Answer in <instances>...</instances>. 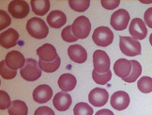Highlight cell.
<instances>
[{
	"label": "cell",
	"mask_w": 152,
	"mask_h": 115,
	"mask_svg": "<svg viewBox=\"0 0 152 115\" xmlns=\"http://www.w3.org/2000/svg\"><path fill=\"white\" fill-rule=\"evenodd\" d=\"M33 99L35 102L39 103V104H43V103L48 102L53 96V90L50 86L42 84L38 86L33 91Z\"/></svg>",
	"instance_id": "obj_13"
},
{
	"label": "cell",
	"mask_w": 152,
	"mask_h": 115,
	"mask_svg": "<svg viewBox=\"0 0 152 115\" xmlns=\"http://www.w3.org/2000/svg\"><path fill=\"white\" fill-rule=\"evenodd\" d=\"M109 94L108 91L105 89L102 88H95L88 94V101L94 107H102L108 102Z\"/></svg>",
	"instance_id": "obj_10"
},
{
	"label": "cell",
	"mask_w": 152,
	"mask_h": 115,
	"mask_svg": "<svg viewBox=\"0 0 152 115\" xmlns=\"http://www.w3.org/2000/svg\"><path fill=\"white\" fill-rule=\"evenodd\" d=\"M129 32L134 40L138 41V40H144L147 37L148 28L142 19L134 18L132 20L131 25L129 27Z\"/></svg>",
	"instance_id": "obj_9"
},
{
	"label": "cell",
	"mask_w": 152,
	"mask_h": 115,
	"mask_svg": "<svg viewBox=\"0 0 152 115\" xmlns=\"http://www.w3.org/2000/svg\"><path fill=\"white\" fill-rule=\"evenodd\" d=\"M74 115H93V108L85 102L77 103L73 108Z\"/></svg>",
	"instance_id": "obj_27"
},
{
	"label": "cell",
	"mask_w": 152,
	"mask_h": 115,
	"mask_svg": "<svg viewBox=\"0 0 152 115\" xmlns=\"http://www.w3.org/2000/svg\"><path fill=\"white\" fill-rule=\"evenodd\" d=\"M28 108L26 104L22 100H14L11 102V105L9 108L10 115H27Z\"/></svg>",
	"instance_id": "obj_22"
},
{
	"label": "cell",
	"mask_w": 152,
	"mask_h": 115,
	"mask_svg": "<svg viewBox=\"0 0 152 115\" xmlns=\"http://www.w3.org/2000/svg\"><path fill=\"white\" fill-rule=\"evenodd\" d=\"M11 105L10 95L5 91H0V108L2 111L7 110Z\"/></svg>",
	"instance_id": "obj_31"
},
{
	"label": "cell",
	"mask_w": 152,
	"mask_h": 115,
	"mask_svg": "<svg viewBox=\"0 0 152 115\" xmlns=\"http://www.w3.org/2000/svg\"><path fill=\"white\" fill-rule=\"evenodd\" d=\"M72 103V97L66 91H59L57 93L54 99H53V104L58 111H65L69 110Z\"/></svg>",
	"instance_id": "obj_15"
},
{
	"label": "cell",
	"mask_w": 152,
	"mask_h": 115,
	"mask_svg": "<svg viewBox=\"0 0 152 115\" xmlns=\"http://www.w3.org/2000/svg\"><path fill=\"white\" fill-rule=\"evenodd\" d=\"M92 77H93V80H94L97 84L104 85L110 81L111 77H112V73H111V71H108L107 73L101 74V73H98L95 70H93Z\"/></svg>",
	"instance_id": "obj_28"
},
{
	"label": "cell",
	"mask_w": 152,
	"mask_h": 115,
	"mask_svg": "<svg viewBox=\"0 0 152 115\" xmlns=\"http://www.w3.org/2000/svg\"><path fill=\"white\" fill-rule=\"evenodd\" d=\"M119 47L121 52L128 57H135L141 54V43L131 37L120 36Z\"/></svg>",
	"instance_id": "obj_3"
},
{
	"label": "cell",
	"mask_w": 152,
	"mask_h": 115,
	"mask_svg": "<svg viewBox=\"0 0 152 115\" xmlns=\"http://www.w3.org/2000/svg\"><path fill=\"white\" fill-rule=\"evenodd\" d=\"M34 115H56V114L54 111L48 107H40L35 111Z\"/></svg>",
	"instance_id": "obj_34"
},
{
	"label": "cell",
	"mask_w": 152,
	"mask_h": 115,
	"mask_svg": "<svg viewBox=\"0 0 152 115\" xmlns=\"http://www.w3.org/2000/svg\"><path fill=\"white\" fill-rule=\"evenodd\" d=\"M68 55L69 59L76 63H84L87 59L86 50L79 44L71 45L68 48Z\"/></svg>",
	"instance_id": "obj_17"
},
{
	"label": "cell",
	"mask_w": 152,
	"mask_h": 115,
	"mask_svg": "<svg viewBox=\"0 0 152 115\" xmlns=\"http://www.w3.org/2000/svg\"><path fill=\"white\" fill-rule=\"evenodd\" d=\"M149 43H150L151 46H152V33H151V35H150V37H149Z\"/></svg>",
	"instance_id": "obj_37"
},
{
	"label": "cell",
	"mask_w": 152,
	"mask_h": 115,
	"mask_svg": "<svg viewBox=\"0 0 152 115\" xmlns=\"http://www.w3.org/2000/svg\"><path fill=\"white\" fill-rule=\"evenodd\" d=\"M30 4L33 13L39 16L45 15L50 10L49 0H31Z\"/></svg>",
	"instance_id": "obj_21"
},
{
	"label": "cell",
	"mask_w": 152,
	"mask_h": 115,
	"mask_svg": "<svg viewBox=\"0 0 152 115\" xmlns=\"http://www.w3.org/2000/svg\"><path fill=\"white\" fill-rule=\"evenodd\" d=\"M61 37L66 43H73L77 41V38L74 36V34L72 32V26L66 27L61 32Z\"/></svg>",
	"instance_id": "obj_30"
},
{
	"label": "cell",
	"mask_w": 152,
	"mask_h": 115,
	"mask_svg": "<svg viewBox=\"0 0 152 115\" xmlns=\"http://www.w3.org/2000/svg\"><path fill=\"white\" fill-rule=\"evenodd\" d=\"M66 14L61 10H53L47 16L48 25L53 28H60L66 24Z\"/></svg>",
	"instance_id": "obj_19"
},
{
	"label": "cell",
	"mask_w": 152,
	"mask_h": 115,
	"mask_svg": "<svg viewBox=\"0 0 152 115\" xmlns=\"http://www.w3.org/2000/svg\"><path fill=\"white\" fill-rule=\"evenodd\" d=\"M69 5L73 10L78 13H84L89 8V0H69Z\"/></svg>",
	"instance_id": "obj_25"
},
{
	"label": "cell",
	"mask_w": 152,
	"mask_h": 115,
	"mask_svg": "<svg viewBox=\"0 0 152 115\" xmlns=\"http://www.w3.org/2000/svg\"><path fill=\"white\" fill-rule=\"evenodd\" d=\"M72 32L77 39H86L89 35L91 30V24L88 18L86 16H79L76 18L72 25Z\"/></svg>",
	"instance_id": "obj_5"
},
{
	"label": "cell",
	"mask_w": 152,
	"mask_h": 115,
	"mask_svg": "<svg viewBox=\"0 0 152 115\" xmlns=\"http://www.w3.org/2000/svg\"><path fill=\"white\" fill-rule=\"evenodd\" d=\"M26 59L19 51L12 50L6 55L5 62L10 69L12 70H17V69H22L26 64Z\"/></svg>",
	"instance_id": "obj_11"
},
{
	"label": "cell",
	"mask_w": 152,
	"mask_h": 115,
	"mask_svg": "<svg viewBox=\"0 0 152 115\" xmlns=\"http://www.w3.org/2000/svg\"><path fill=\"white\" fill-rule=\"evenodd\" d=\"M144 22L148 27L152 28V8H149L145 10L144 14Z\"/></svg>",
	"instance_id": "obj_35"
},
{
	"label": "cell",
	"mask_w": 152,
	"mask_h": 115,
	"mask_svg": "<svg viewBox=\"0 0 152 115\" xmlns=\"http://www.w3.org/2000/svg\"><path fill=\"white\" fill-rule=\"evenodd\" d=\"M138 90L143 94H149L152 91V78L149 77H143L137 82Z\"/></svg>",
	"instance_id": "obj_26"
},
{
	"label": "cell",
	"mask_w": 152,
	"mask_h": 115,
	"mask_svg": "<svg viewBox=\"0 0 152 115\" xmlns=\"http://www.w3.org/2000/svg\"><path fill=\"white\" fill-rule=\"evenodd\" d=\"M37 55L39 58V60H42L44 62H51L58 57L55 46L50 43H44L39 47L37 49Z\"/></svg>",
	"instance_id": "obj_16"
},
{
	"label": "cell",
	"mask_w": 152,
	"mask_h": 115,
	"mask_svg": "<svg viewBox=\"0 0 152 115\" xmlns=\"http://www.w3.org/2000/svg\"><path fill=\"white\" fill-rule=\"evenodd\" d=\"M132 66L131 60H128L126 59H119L114 64V71L115 76L122 79L129 77V74L132 72Z\"/></svg>",
	"instance_id": "obj_18"
},
{
	"label": "cell",
	"mask_w": 152,
	"mask_h": 115,
	"mask_svg": "<svg viewBox=\"0 0 152 115\" xmlns=\"http://www.w3.org/2000/svg\"><path fill=\"white\" fill-rule=\"evenodd\" d=\"M102 6L106 10H114L115 8H118L120 1L119 0H102L101 1Z\"/></svg>",
	"instance_id": "obj_33"
},
{
	"label": "cell",
	"mask_w": 152,
	"mask_h": 115,
	"mask_svg": "<svg viewBox=\"0 0 152 115\" xmlns=\"http://www.w3.org/2000/svg\"><path fill=\"white\" fill-rule=\"evenodd\" d=\"M19 39V33L17 32L14 28H10L1 33L0 35V44L3 48L9 49L13 47L17 44Z\"/></svg>",
	"instance_id": "obj_14"
},
{
	"label": "cell",
	"mask_w": 152,
	"mask_h": 115,
	"mask_svg": "<svg viewBox=\"0 0 152 115\" xmlns=\"http://www.w3.org/2000/svg\"><path fill=\"white\" fill-rule=\"evenodd\" d=\"M92 40L98 46L106 47L114 41V33L107 27H99L93 32Z\"/></svg>",
	"instance_id": "obj_4"
},
{
	"label": "cell",
	"mask_w": 152,
	"mask_h": 115,
	"mask_svg": "<svg viewBox=\"0 0 152 115\" xmlns=\"http://www.w3.org/2000/svg\"><path fill=\"white\" fill-rule=\"evenodd\" d=\"M131 62L132 66V72L129 74V77L123 79L125 82H128V83H132L134 81H136L138 77L141 76V73H142V66L137 60H131Z\"/></svg>",
	"instance_id": "obj_23"
},
{
	"label": "cell",
	"mask_w": 152,
	"mask_h": 115,
	"mask_svg": "<svg viewBox=\"0 0 152 115\" xmlns=\"http://www.w3.org/2000/svg\"><path fill=\"white\" fill-rule=\"evenodd\" d=\"M0 74L4 79H12L16 77L17 72L16 70L10 69L7 64H6L5 60H2L0 62Z\"/></svg>",
	"instance_id": "obj_29"
},
{
	"label": "cell",
	"mask_w": 152,
	"mask_h": 115,
	"mask_svg": "<svg viewBox=\"0 0 152 115\" xmlns=\"http://www.w3.org/2000/svg\"><path fill=\"white\" fill-rule=\"evenodd\" d=\"M60 63H61L60 58L57 57L55 60H53L51 62H44L42 60H39V65L40 69L46 73H54L57 70L58 68H59Z\"/></svg>",
	"instance_id": "obj_24"
},
{
	"label": "cell",
	"mask_w": 152,
	"mask_h": 115,
	"mask_svg": "<svg viewBox=\"0 0 152 115\" xmlns=\"http://www.w3.org/2000/svg\"><path fill=\"white\" fill-rule=\"evenodd\" d=\"M11 23V19L9 16V14L5 10H0V29L3 30L4 28L9 27Z\"/></svg>",
	"instance_id": "obj_32"
},
{
	"label": "cell",
	"mask_w": 152,
	"mask_h": 115,
	"mask_svg": "<svg viewBox=\"0 0 152 115\" xmlns=\"http://www.w3.org/2000/svg\"><path fill=\"white\" fill-rule=\"evenodd\" d=\"M93 65L98 73L104 74L110 71V59L107 53L102 50H96L93 53Z\"/></svg>",
	"instance_id": "obj_6"
},
{
	"label": "cell",
	"mask_w": 152,
	"mask_h": 115,
	"mask_svg": "<svg viewBox=\"0 0 152 115\" xmlns=\"http://www.w3.org/2000/svg\"><path fill=\"white\" fill-rule=\"evenodd\" d=\"M42 71L36 60L27 59L25 66L20 70V74L26 81H35L42 77Z\"/></svg>",
	"instance_id": "obj_2"
},
{
	"label": "cell",
	"mask_w": 152,
	"mask_h": 115,
	"mask_svg": "<svg viewBox=\"0 0 152 115\" xmlns=\"http://www.w3.org/2000/svg\"><path fill=\"white\" fill-rule=\"evenodd\" d=\"M95 115H115V114L110 110H108V108H103V110L97 111Z\"/></svg>",
	"instance_id": "obj_36"
},
{
	"label": "cell",
	"mask_w": 152,
	"mask_h": 115,
	"mask_svg": "<svg viewBox=\"0 0 152 115\" xmlns=\"http://www.w3.org/2000/svg\"><path fill=\"white\" fill-rule=\"evenodd\" d=\"M9 13L16 19H23L29 13V6L24 0H12L9 4Z\"/></svg>",
	"instance_id": "obj_8"
},
{
	"label": "cell",
	"mask_w": 152,
	"mask_h": 115,
	"mask_svg": "<svg viewBox=\"0 0 152 115\" xmlns=\"http://www.w3.org/2000/svg\"><path fill=\"white\" fill-rule=\"evenodd\" d=\"M26 30L31 37L39 40L46 38L49 33L46 23L39 17H32L27 21Z\"/></svg>",
	"instance_id": "obj_1"
},
{
	"label": "cell",
	"mask_w": 152,
	"mask_h": 115,
	"mask_svg": "<svg viewBox=\"0 0 152 115\" xmlns=\"http://www.w3.org/2000/svg\"><path fill=\"white\" fill-rule=\"evenodd\" d=\"M57 83L62 91L68 93V91H71L75 88L77 80H76L75 77L72 74H63L58 78Z\"/></svg>",
	"instance_id": "obj_20"
},
{
	"label": "cell",
	"mask_w": 152,
	"mask_h": 115,
	"mask_svg": "<svg viewBox=\"0 0 152 115\" xmlns=\"http://www.w3.org/2000/svg\"><path fill=\"white\" fill-rule=\"evenodd\" d=\"M129 22H130V14L123 9H120L118 10L115 11V13L111 16L110 24L113 27L114 29L121 31L124 30L128 27Z\"/></svg>",
	"instance_id": "obj_7"
},
{
	"label": "cell",
	"mask_w": 152,
	"mask_h": 115,
	"mask_svg": "<svg viewBox=\"0 0 152 115\" xmlns=\"http://www.w3.org/2000/svg\"><path fill=\"white\" fill-rule=\"evenodd\" d=\"M111 106L116 111H123L130 105V96L123 91H115L110 99Z\"/></svg>",
	"instance_id": "obj_12"
}]
</instances>
